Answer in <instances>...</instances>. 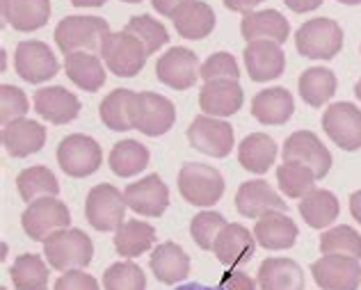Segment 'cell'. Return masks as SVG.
I'll return each instance as SVG.
<instances>
[{"instance_id": "obj_1", "label": "cell", "mask_w": 361, "mask_h": 290, "mask_svg": "<svg viewBox=\"0 0 361 290\" xmlns=\"http://www.w3.org/2000/svg\"><path fill=\"white\" fill-rule=\"evenodd\" d=\"M44 256L58 272L82 270L92 263L94 245L90 236L80 229H62L44 240Z\"/></svg>"}, {"instance_id": "obj_2", "label": "cell", "mask_w": 361, "mask_h": 290, "mask_svg": "<svg viewBox=\"0 0 361 290\" xmlns=\"http://www.w3.org/2000/svg\"><path fill=\"white\" fill-rule=\"evenodd\" d=\"M101 55L106 60L108 69L119 78H133L145 69L149 51L142 44L140 37L128 30L108 32L101 42Z\"/></svg>"}, {"instance_id": "obj_3", "label": "cell", "mask_w": 361, "mask_h": 290, "mask_svg": "<svg viewBox=\"0 0 361 290\" xmlns=\"http://www.w3.org/2000/svg\"><path fill=\"white\" fill-rule=\"evenodd\" d=\"M110 32L106 18L99 16H66L55 27V44L58 49L69 55L75 51H97L101 49L103 37Z\"/></svg>"}, {"instance_id": "obj_4", "label": "cell", "mask_w": 361, "mask_h": 290, "mask_svg": "<svg viewBox=\"0 0 361 290\" xmlns=\"http://www.w3.org/2000/svg\"><path fill=\"white\" fill-rule=\"evenodd\" d=\"M178 192L192 206H215L224 194L222 174L211 165L185 163L178 172Z\"/></svg>"}, {"instance_id": "obj_5", "label": "cell", "mask_w": 361, "mask_h": 290, "mask_svg": "<svg viewBox=\"0 0 361 290\" xmlns=\"http://www.w3.org/2000/svg\"><path fill=\"white\" fill-rule=\"evenodd\" d=\"M295 46L309 60H331L343 49V30L331 18H311L300 25Z\"/></svg>"}, {"instance_id": "obj_6", "label": "cell", "mask_w": 361, "mask_h": 290, "mask_svg": "<svg viewBox=\"0 0 361 290\" xmlns=\"http://www.w3.org/2000/svg\"><path fill=\"white\" fill-rule=\"evenodd\" d=\"M71 213L66 208V203L60 201L58 196H42L27 203V208L21 215V227L23 231L37 242H44L55 231L69 229Z\"/></svg>"}, {"instance_id": "obj_7", "label": "cell", "mask_w": 361, "mask_h": 290, "mask_svg": "<svg viewBox=\"0 0 361 290\" xmlns=\"http://www.w3.org/2000/svg\"><path fill=\"white\" fill-rule=\"evenodd\" d=\"M58 165L66 176L85 179V176L99 172V167L103 165V151L94 137L73 133L66 135L58 146Z\"/></svg>"}, {"instance_id": "obj_8", "label": "cell", "mask_w": 361, "mask_h": 290, "mask_svg": "<svg viewBox=\"0 0 361 290\" xmlns=\"http://www.w3.org/2000/svg\"><path fill=\"white\" fill-rule=\"evenodd\" d=\"M133 128L149 137L165 135L176 121V108L167 96L154 92H140L133 99Z\"/></svg>"}, {"instance_id": "obj_9", "label": "cell", "mask_w": 361, "mask_h": 290, "mask_svg": "<svg viewBox=\"0 0 361 290\" xmlns=\"http://www.w3.org/2000/svg\"><path fill=\"white\" fill-rule=\"evenodd\" d=\"M85 215L97 231H117L126 218V196L110 183L94 185L85 201Z\"/></svg>"}, {"instance_id": "obj_10", "label": "cell", "mask_w": 361, "mask_h": 290, "mask_svg": "<svg viewBox=\"0 0 361 290\" xmlns=\"http://www.w3.org/2000/svg\"><path fill=\"white\" fill-rule=\"evenodd\" d=\"M14 69L25 82L30 85H39V82L51 80L53 76H58L60 62L49 49V44L27 39L21 42L14 51Z\"/></svg>"}, {"instance_id": "obj_11", "label": "cell", "mask_w": 361, "mask_h": 290, "mask_svg": "<svg viewBox=\"0 0 361 290\" xmlns=\"http://www.w3.org/2000/svg\"><path fill=\"white\" fill-rule=\"evenodd\" d=\"M322 128L331 142L343 151L361 149V110L355 103H331L322 115Z\"/></svg>"}, {"instance_id": "obj_12", "label": "cell", "mask_w": 361, "mask_h": 290, "mask_svg": "<svg viewBox=\"0 0 361 290\" xmlns=\"http://www.w3.org/2000/svg\"><path fill=\"white\" fill-rule=\"evenodd\" d=\"M311 275L322 290H359L361 286V263L353 256L325 254L311 263Z\"/></svg>"}, {"instance_id": "obj_13", "label": "cell", "mask_w": 361, "mask_h": 290, "mask_svg": "<svg viewBox=\"0 0 361 290\" xmlns=\"http://www.w3.org/2000/svg\"><path fill=\"white\" fill-rule=\"evenodd\" d=\"M283 163H298L309 167L316 179H325L331 170V153L311 130H298L283 142Z\"/></svg>"}, {"instance_id": "obj_14", "label": "cell", "mask_w": 361, "mask_h": 290, "mask_svg": "<svg viewBox=\"0 0 361 290\" xmlns=\"http://www.w3.org/2000/svg\"><path fill=\"white\" fill-rule=\"evenodd\" d=\"M188 139L197 151L213 158H226L233 149V128L217 117L202 115L190 124Z\"/></svg>"}, {"instance_id": "obj_15", "label": "cell", "mask_w": 361, "mask_h": 290, "mask_svg": "<svg viewBox=\"0 0 361 290\" xmlns=\"http://www.w3.org/2000/svg\"><path fill=\"white\" fill-rule=\"evenodd\" d=\"M202 67H199V58L185 49V46H174L165 55H160L156 64V76L163 85L172 89H190L197 82Z\"/></svg>"}, {"instance_id": "obj_16", "label": "cell", "mask_w": 361, "mask_h": 290, "mask_svg": "<svg viewBox=\"0 0 361 290\" xmlns=\"http://www.w3.org/2000/svg\"><path fill=\"white\" fill-rule=\"evenodd\" d=\"M245 67L254 82H268L279 78L286 69V53L281 51L277 42L254 39L247 42L245 49Z\"/></svg>"}, {"instance_id": "obj_17", "label": "cell", "mask_w": 361, "mask_h": 290, "mask_svg": "<svg viewBox=\"0 0 361 290\" xmlns=\"http://www.w3.org/2000/svg\"><path fill=\"white\" fill-rule=\"evenodd\" d=\"M126 206L145 218H160L169 206V190L158 174H149L137 183H130L126 190Z\"/></svg>"}, {"instance_id": "obj_18", "label": "cell", "mask_w": 361, "mask_h": 290, "mask_svg": "<svg viewBox=\"0 0 361 290\" xmlns=\"http://www.w3.org/2000/svg\"><path fill=\"white\" fill-rule=\"evenodd\" d=\"M245 103V92L238 80H211L199 92V106L208 117H231Z\"/></svg>"}, {"instance_id": "obj_19", "label": "cell", "mask_w": 361, "mask_h": 290, "mask_svg": "<svg viewBox=\"0 0 361 290\" xmlns=\"http://www.w3.org/2000/svg\"><path fill=\"white\" fill-rule=\"evenodd\" d=\"M256 249V238L250 229H245L243 224H226L220 231L215 245H213V254L220 260L222 265H243L250 263Z\"/></svg>"}, {"instance_id": "obj_20", "label": "cell", "mask_w": 361, "mask_h": 290, "mask_svg": "<svg viewBox=\"0 0 361 290\" xmlns=\"http://www.w3.org/2000/svg\"><path fill=\"white\" fill-rule=\"evenodd\" d=\"M35 112L55 126L69 124L80 115V101L64 87H42L35 92Z\"/></svg>"}, {"instance_id": "obj_21", "label": "cell", "mask_w": 361, "mask_h": 290, "mask_svg": "<svg viewBox=\"0 0 361 290\" xmlns=\"http://www.w3.org/2000/svg\"><path fill=\"white\" fill-rule=\"evenodd\" d=\"M235 208H238L240 215L250 220H259L265 213L272 210H281L286 213V201L274 192L268 181H247L238 188V194H235Z\"/></svg>"}, {"instance_id": "obj_22", "label": "cell", "mask_w": 361, "mask_h": 290, "mask_svg": "<svg viewBox=\"0 0 361 290\" xmlns=\"http://www.w3.org/2000/svg\"><path fill=\"white\" fill-rule=\"evenodd\" d=\"M298 224L288 218V213L272 210L265 213L263 218L256 220L254 227V238L261 247L270 251L279 249H290L298 240Z\"/></svg>"}, {"instance_id": "obj_23", "label": "cell", "mask_w": 361, "mask_h": 290, "mask_svg": "<svg viewBox=\"0 0 361 290\" xmlns=\"http://www.w3.org/2000/svg\"><path fill=\"white\" fill-rule=\"evenodd\" d=\"M0 12L14 30L32 32L49 23L51 0H0Z\"/></svg>"}, {"instance_id": "obj_24", "label": "cell", "mask_w": 361, "mask_h": 290, "mask_svg": "<svg viewBox=\"0 0 361 290\" xmlns=\"http://www.w3.org/2000/svg\"><path fill=\"white\" fill-rule=\"evenodd\" d=\"M3 144L12 158H27L30 153L42 151L46 144V128L39 121L16 119L3 126Z\"/></svg>"}, {"instance_id": "obj_25", "label": "cell", "mask_w": 361, "mask_h": 290, "mask_svg": "<svg viewBox=\"0 0 361 290\" xmlns=\"http://www.w3.org/2000/svg\"><path fill=\"white\" fill-rule=\"evenodd\" d=\"M240 32L247 42L270 39L281 46L290 34V23L277 9H261V12H247L243 16Z\"/></svg>"}, {"instance_id": "obj_26", "label": "cell", "mask_w": 361, "mask_h": 290, "mask_svg": "<svg viewBox=\"0 0 361 290\" xmlns=\"http://www.w3.org/2000/svg\"><path fill=\"white\" fill-rule=\"evenodd\" d=\"M295 101L286 87H270L252 99V115L263 126H283L293 117Z\"/></svg>"}, {"instance_id": "obj_27", "label": "cell", "mask_w": 361, "mask_h": 290, "mask_svg": "<svg viewBox=\"0 0 361 290\" xmlns=\"http://www.w3.org/2000/svg\"><path fill=\"white\" fill-rule=\"evenodd\" d=\"M172 23L183 39H204L215 27V12L202 0H185L174 12Z\"/></svg>"}, {"instance_id": "obj_28", "label": "cell", "mask_w": 361, "mask_h": 290, "mask_svg": "<svg viewBox=\"0 0 361 290\" xmlns=\"http://www.w3.org/2000/svg\"><path fill=\"white\" fill-rule=\"evenodd\" d=\"M151 272L156 275L160 284L174 286L190 275V258L185 254V249L176 245V242H163L154 249L151 254Z\"/></svg>"}, {"instance_id": "obj_29", "label": "cell", "mask_w": 361, "mask_h": 290, "mask_svg": "<svg viewBox=\"0 0 361 290\" xmlns=\"http://www.w3.org/2000/svg\"><path fill=\"white\" fill-rule=\"evenodd\" d=\"M64 71L66 78L85 92H99L106 85V69H103L101 58L87 51H75L64 55Z\"/></svg>"}, {"instance_id": "obj_30", "label": "cell", "mask_w": 361, "mask_h": 290, "mask_svg": "<svg viewBox=\"0 0 361 290\" xmlns=\"http://www.w3.org/2000/svg\"><path fill=\"white\" fill-rule=\"evenodd\" d=\"M302 267L290 258H265L259 267V288L261 290H304Z\"/></svg>"}, {"instance_id": "obj_31", "label": "cell", "mask_w": 361, "mask_h": 290, "mask_svg": "<svg viewBox=\"0 0 361 290\" xmlns=\"http://www.w3.org/2000/svg\"><path fill=\"white\" fill-rule=\"evenodd\" d=\"M277 160V142L265 133L247 135L238 146V163L252 174H265Z\"/></svg>"}, {"instance_id": "obj_32", "label": "cell", "mask_w": 361, "mask_h": 290, "mask_svg": "<svg viewBox=\"0 0 361 290\" xmlns=\"http://www.w3.org/2000/svg\"><path fill=\"white\" fill-rule=\"evenodd\" d=\"M341 206L334 192L329 190H316L313 188L309 194L302 196L300 201V215L311 229H325L331 227L338 220Z\"/></svg>"}, {"instance_id": "obj_33", "label": "cell", "mask_w": 361, "mask_h": 290, "mask_svg": "<svg viewBox=\"0 0 361 290\" xmlns=\"http://www.w3.org/2000/svg\"><path fill=\"white\" fill-rule=\"evenodd\" d=\"M156 242V229L147 222L128 220L115 231V249L119 256L135 258L145 254Z\"/></svg>"}, {"instance_id": "obj_34", "label": "cell", "mask_w": 361, "mask_h": 290, "mask_svg": "<svg viewBox=\"0 0 361 290\" xmlns=\"http://www.w3.org/2000/svg\"><path fill=\"white\" fill-rule=\"evenodd\" d=\"M298 87H300V96L307 106L322 108L331 96H334L336 76H334V71H329V69L311 67L300 76Z\"/></svg>"}, {"instance_id": "obj_35", "label": "cell", "mask_w": 361, "mask_h": 290, "mask_svg": "<svg viewBox=\"0 0 361 290\" xmlns=\"http://www.w3.org/2000/svg\"><path fill=\"white\" fill-rule=\"evenodd\" d=\"M149 149L145 144L135 142V139H121L110 151V170L121 179H130V176L147 170L149 165Z\"/></svg>"}, {"instance_id": "obj_36", "label": "cell", "mask_w": 361, "mask_h": 290, "mask_svg": "<svg viewBox=\"0 0 361 290\" xmlns=\"http://www.w3.org/2000/svg\"><path fill=\"white\" fill-rule=\"evenodd\" d=\"M16 188L21 199L32 203L35 199L42 196H58L60 194V183L55 179V174L44 165L27 167L21 174L16 176Z\"/></svg>"}, {"instance_id": "obj_37", "label": "cell", "mask_w": 361, "mask_h": 290, "mask_svg": "<svg viewBox=\"0 0 361 290\" xmlns=\"http://www.w3.org/2000/svg\"><path fill=\"white\" fill-rule=\"evenodd\" d=\"M133 99H135V92H130V89L110 92L99 106V117L103 121V126L110 130H117V133L133 130V117H130Z\"/></svg>"}, {"instance_id": "obj_38", "label": "cell", "mask_w": 361, "mask_h": 290, "mask_svg": "<svg viewBox=\"0 0 361 290\" xmlns=\"http://www.w3.org/2000/svg\"><path fill=\"white\" fill-rule=\"evenodd\" d=\"M9 275H12V284L16 290H46L49 288V265H46V260L37 254H21L12 263Z\"/></svg>"}, {"instance_id": "obj_39", "label": "cell", "mask_w": 361, "mask_h": 290, "mask_svg": "<svg viewBox=\"0 0 361 290\" xmlns=\"http://www.w3.org/2000/svg\"><path fill=\"white\" fill-rule=\"evenodd\" d=\"M320 251L322 254H341L353 256L361 260V236L348 224H341L322 233L320 238Z\"/></svg>"}, {"instance_id": "obj_40", "label": "cell", "mask_w": 361, "mask_h": 290, "mask_svg": "<svg viewBox=\"0 0 361 290\" xmlns=\"http://www.w3.org/2000/svg\"><path fill=\"white\" fill-rule=\"evenodd\" d=\"M313 181H316V174H313L309 167L298 165V163H283L277 170V183L281 192L290 196V199H302L304 194H309L313 190Z\"/></svg>"}, {"instance_id": "obj_41", "label": "cell", "mask_w": 361, "mask_h": 290, "mask_svg": "<svg viewBox=\"0 0 361 290\" xmlns=\"http://www.w3.org/2000/svg\"><path fill=\"white\" fill-rule=\"evenodd\" d=\"M103 288L106 290H147V277L142 267L133 260H119L110 265L103 275Z\"/></svg>"}, {"instance_id": "obj_42", "label": "cell", "mask_w": 361, "mask_h": 290, "mask_svg": "<svg viewBox=\"0 0 361 290\" xmlns=\"http://www.w3.org/2000/svg\"><path fill=\"white\" fill-rule=\"evenodd\" d=\"M123 30L133 32L135 37H140L142 44L147 46L149 55H154L158 49H163V46L169 42V34H167V27L156 21V18H151L149 14H142V16H133L130 21L126 23Z\"/></svg>"}, {"instance_id": "obj_43", "label": "cell", "mask_w": 361, "mask_h": 290, "mask_svg": "<svg viewBox=\"0 0 361 290\" xmlns=\"http://www.w3.org/2000/svg\"><path fill=\"white\" fill-rule=\"evenodd\" d=\"M224 227H226V220L220 213L204 210V213L195 215V220L190 222V236H192V240L202 249H213L215 240Z\"/></svg>"}, {"instance_id": "obj_44", "label": "cell", "mask_w": 361, "mask_h": 290, "mask_svg": "<svg viewBox=\"0 0 361 290\" xmlns=\"http://www.w3.org/2000/svg\"><path fill=\"white\" fill-rule=\"evenodd\" d=\"M27 110H30V101L21 89L14 85L0 87V121H3V126L12 124L16 119H23Z\"/></svg>"}, {"instance_id": "obj_45", "label": "cell", "mask_w": 361, "mask_h": 290, "mask_svg": "<svg viewBox=\"0 0 361 290\" xmlns=\"http://www.w3.org/2000/svg\"><path fill=\"white\" fill-rule=\"evenodd\" d=\"M199 76L204 78V82H211V80H238L240 78V69H238V62H235V58L231 53H215L202 64V73H199Z\"/></svg>"}, {"instance_id": "obj_46", "label": "cell", "mask_w": 361, "mask_h": 290, "mask_svg": "<svg viewBox=\"0 0 361 290\" xmlns=\"http://www.w3.org/2000/svg\"><path fill=\"white\" fill-rule=\"evenodd\" d=\"M53 290H101V288L92 275H85L82 270H69V272H64L55 282Z\"/></svg>"}, {"instance_id": "obj_47", "label": "cell", "mask_w": 361, "mask_h": 290, "mask_svg": "<svg viewBox=\"0 0 361 290\" xmlns=\"http://www.w3.org/2000/svg\"><path fill=\"white\" fill-rule=\"evenodd\" d=\"M220 290H256V284L250 275L238 272V270H229L220 279Z\"/></svg>"}, {"instance_id": "obj_48", "label": "cell", "mask_w": 361, "mask_h": 290, "mask_svg": "<svg viewBox=\"0 0 361 290\" xmlns=\"http://www.w3.org/2000/svg\"><path fill=\"white\" fill-rule=\"evenodd\" d=\"M183 3H185V0H151V5H154V9H156L158 14L169 16V18L174 16V12Z\"/></svg>"}, {"instance_id": "obj_49", "label": "cell", "mask_w": 361, "mask_h": 290, "mask_svg": "<svg viewBox=\"0 0 361 290\" xmlns=\"http://www.w3.org/2000/svg\"><path fill=\"white\" fill-rule=\"evenodd\" d=\"M286 7H290L293 12L298 14H304V12H313V9H318L322 5V0H283Z\"/></svg>"}, {"instance_id": "obj_50", "label": "cell", "mask_w": 361, "mask_h": 290, "mask_svg": "<svg viewBox=\"0 0 361 290\" xmlns=\"http://www.w3.org/2000/svg\"><path fill=\"white\" fill-rule=\"evenodd\" d=\"M261 3H263V0H224V7L231 9V12L247 14V12H252L256 5H261Z\"/></svg>"}, {"instance_id": "obj_51", "label": "cell", "mask_w": 361, "mask_h": 290, "mask_svg": "<svg viewBox=\"0 0 361 290\" xmlns=\"http://www.w3.org/2000/svg\"><path fill=\"white\" fill-rule=\"evenodd\" d=\"M350 213L361 224V190L353 192V196H350Z\"/></svg>"}, {"instance_id": "obj_52", "label": "cell", "mask_w": 361, "mask_h": 290, "mask_svg": "<svg viewBox=\"0 0 361 290\" xmlns=\"http://www.w3.org/2000/svg\"><path fill=\"white\" fill-rule=\"evenodd\" d=\"M73 7H103L108 0H69Z\"/></svg>"}, {"instance_id": "obj_53", "label": "cell", "mask_w": 361, "mask_h": 290, "mask_svg": "<svg viewBox=\"0 0 361 290\" xmlns=\"http://www.w3.org/2000/svg\"><path fill=\"white\" fill-rule=\"evenodd\" d=\"M176 290H220V288H211V286H204V284H183V286H178Z\"/></svg>"}, {"instance_id": "obj_54", "label": "cell", "mask_w": 361, "mask_h": 290, "mask_svg": "<svg viewBox=\"0 0 361 290\" xmlns=\"http://www.w3.org/2000/svg\"><path fill=\"white\" fill-rule=\"evenodd\" d=\"M355 94H357V99L361 101V78H359V82L355 85Z\"/></svg>"}, {"instance_id": "obj_55", "label": "cell", "mask_w": 361, "mask_h": 290, "mask_svg": "<svg viewBox=\"0 0 361 290\" xmlns=\"http://www.w3.org/2000/svg\"><path fill=\"white\" fill-rule=\"evenodd\" d=\"M338 3H343V5H361V0H338Z\"/></svg>"}, {"instance_id": "obj_56", "label": "cell", "mask_w": 361, "mask_h": 290, "mask_svg": "<svg viewBox=\"0 0 361 290\" xmlns=\"http://www.w3.org/2000/svg\"><path fill=\"white\" fill-rule=\"evenodd\" d=\"M123 3H140V0H123Z\"/></svg>"}]
</instances>
